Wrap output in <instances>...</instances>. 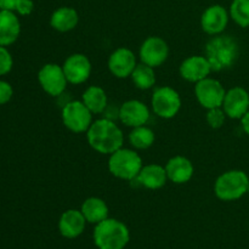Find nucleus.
<instances>
[{
  "label": "nucleus",
  "instance_id": "1",
  "mask_svg": "<svg viewBox=\"0 0 249 249\" xmlns=\"http://www.w3.org/2000/svg\"><path fill=\"white\" fill-rule=\"evenodd\" d=\"M87 139L91 148L102 155H112L124 142L123 131L114 122L107 118L92 122L87 131Z\"/></svg>",
  "mask_w": 249,
  "mask_h": 249
},
{
  "label": "nucleus",
  "instance_id": "2",
  "mask_svg": "<svg viewBox=\"0 0 249 249\" xmlns=\"http://www.w3.org/2000/svg\"><path fill=\"white\" fill-rule=\"evenodd\" d=\"M240 53L238 44L230 36H213L206 45V57L211 63L212 70H228L236 62Z\"/></svg>",
  "mask_w": 249,
  "mask_h": 249
},
{
  "label": "nucleus",
  "instance_id": "3",
  "mask_svg": "<svg viewBox=\"0 0 249 249\" xmlns=\"http://www.w3.org/2000/svg\"><path fill=\"white\" fill-rule=\"evenodd\" d=\"M92 237L99 249H124L130 240V232L124 223L107 218L96 224Z\"/></svg>",
  "mask_w": 249,
  "mask_h": 249
},
{
  "label": "nucleus",
  "instance_id": "4",
  "mask_svg": "<svg viewBox=\"0 0 249 249\" xmlns=\"http://www.w3.org/2000/svg\"><path fill=\"white\" fill-rule=\"evenodd\" d=\"M249 178L243 170H229L219 175L214 182V194L225 202L236 201L247 194Z\"/></svg>",
  "mask_w": 249,
  "mask_h": 249
},
{
  "label": "nucleus",
  "instance_id": "5",
  "mask_svg": "<svg viewBox=\"0 0 249 249\" xmlns=\"http://www.w3.org/2000/svg\"><path fill=\"white\" fill-rule=\"evenodd\" d=\"M142 167V160L134 150L121 147L109 155L108 170L118 179L135 180Z\"/></svg>",
  "mask_w": 249,
  "mask_h": 249
},
{
  "label": "nucleus",
  "instance_id": "6",
  "mask_svg": "<svg viewBox=\"0 0 249 249\" xmlns=\"http://www.w3.org/2000/svg\"><path fill=\"white\" fill-rule=\"evenodd\" d=\"M62 122L73 133H87L92 124V113L83 101H70L62 108Z\"/></svg>",
  "mask_w": 249,
  "mask_h": 249
},
{
  "label": "nucleus",
  "instance_id": "7",
  "mask_svg": "<svg viewBox=\"0 0 249 249\" xmlns=\"http://www.w3.org/2000/svg\"><path fill=\"white\" fill-rule=\"evenodd\" d=\"M151 105L155 114L163 119H170L174 118L181 108V99L175 89L162 87L153 91Z\"/></svg>",
  "mask_w": 249,
  "mask_h": 249
},
{
  "label": "nucleus",
  "instance_id": "8",
  "mask_svg": "<svg viewBox=\"0 0 249 249\" xmlns=\"http://www.w3.org/2000/svg\"><path fill=\"white\" fill-rule=\"evenodd\" d=\"M38 80L44 91L53 97L62 95L68 83L62 66L56 63L44 65L38 72Z\"/></svg>",
  "mask_w": 249,
  "mask_h": 249
},
{
  "label": "nucleus",
  "instance_id": "9",
  "mask_svg": "<svg viewBox=\"0 0 249 249\" xmlns=\"http://www.w3.org/2000/svg\"><path fill=\"white\" fill-rule=\"evenodd\" d=\"M195 94L202 107L211 109L223 106L226 91L219 80L207 77L201 82L196 83Z\"/></svg>",
  "mask_w": 249,
  "mask_h": 249
},
{
  "label": "nucleus",
  "instance_id": "10",
  "mask_svg": "<svg viewBox=\"0 0 249 249\" xmlns=\"http://www.w3.org/2000/svg\"><path fill=\"white\" fill-rule=\"evenodd\" d=\"M141 62L156 68L162 66L169 56V46L160 36H148L140 46Z\"/></svg>",
  "mask_w": 249,
  "mask_h": 249
},
{
  "label": "nucleus",
  "instance_id": "11",
  "mask_svg": "<svg viewBox=\"0 0 249 249\" xmlns=\"http://www.w3.org/2000/svg\"><path fill=\"white\" fill-rule=\"evenodd\" d=\"M66 78L71 84H83L91 73V62L84 53H73L68 56L62 65Z\"/></svg>",
  "mask_w": 249,
  "mask_h": 249
},
{
  "label": "nucleus",
  "instance_id": "12",
  "mask_svg": "<svg viewBox=\"0 0 249 249\" xmlns=\"http://www.w3.org/2000/svg\"><path fill=\"white\" fill-rule=\"evenodd\" d=\"M221 107H223L226 117L232 119H241L249 109L248 91L241 87L232 88L226 91Z\"/></svg>",
  "mask_w": 249,
  "mask_h": 249
},
{
  "label": "nucleus",
  "instance_id": "13",
  "mask_svg": "<svg viewBox=\"0 0 249 249\" xmlns=\"http://www.w3.org/2000/svg\"><path fill=\"white\" fill-rule=\"evenodd\" d=\"M135 53L128 48H118L111 53L108 58V70L114 77L124 78L130 77L136 67Z\"/></svg>",
  "mask_w": 249,
  "mask_h": 249
},
{
  "label": "nucleus",
  "instance_id": "14",
  "mask_svg": "<svg viewBox=\"0 0 249 249\" xmlns=\"http://www.w3.org/2000/svg\"><path fill=\"white\" fill-rule=\"evenodd\" d=\"M118 117L124 125L136 128L147 123L150 119V109L139 100H129L121 106Z\"/></svg>",
  "mask_w": 249,
  "mask_h": 249
},
{
  "label": "nucleus",
  "instance_id": "15",
  "mask_svg": "<svg viewBox=\"0 0 249 249\" xmlns=\"http://www.w3.org/2000/svg\"><path fill=\"white\" fill-rule=\"evenodd\" d=\"M229 23V12L221 5L207 7L201 17V27L209 36H218L225 31Z\"/></svg>",
  "mask_w": 249,
  "mask_h": 249
},
{
  "label": "nucleus",
  "instance_id": "16",
  "mask_svg": "<svg viewBox=\"0 0 249 249\" xmlns=\"http://www.w3.org/2000/svg\"><path fill=\"white\" fill-rule=\"evenodd\" d=\"M211 63L206 56H190L180 65V75L190 83H198L208 77L212 72Z\"/></svg>",
  "mask_w": 249,
  "mask_h": 249
},
{
  "label": "nucleus",
  "instance_id": "17",
  "mask_svg": "<svg viewBox=\"0 0 249 249\" xmlns=\"http://www.w3.org/2000/svg\"><path fill=\"white\" fill-rule=\"evenodd\" d=\"M87 223L82 211L68 209L58 220V231L66 238H77L84 232Z\"/></svg>",
  "mask_w": 249,
  "mask_h": 249
},
{
  "label": "nucleus",
  "instance_id": "18",
  "mask_svg": "<svg viewBox=\"0 0 249 249\" xmlns=\"http://www.w3.org/2000/svg\"><path fill=\"white\" fill-rule=\"evenodd\" d=\"M165 172H167L168 180L180 185L189 182L192 179L195 168L189 158L184 156H175L167 162Z\"/></svg>",
  "mask_w": 249,
  "mask_h": 249
},
{
  "label": "nucleus",
  "instance_id": "19",
  "mask_svg": "<svg viewBox=\"0 0 249 249\" xmlns=\"http://www.w3.org/2000/svg\"><path fill=\"white\" fill-rule=\"evenodd\" d=\"M21 23L14 11L0 10V45L9 46L18 39Z\"/></svg>",
  "mask_w": 249,
  "mask_h": 249
},
{
  "label": "nucleus",
  "instance_id": "20",
  "mask_svg": "<svg viewBox=\"0 0 249 249\" xmlns=\"http://www.w3.org/2000/svg\"><path fill=\"white\" fill-rule=\"evenodd\" d=\"M167 172L165 167H162L160 164H147L142 167L139 175L136 177V181L141 186L146 187L150 190H158L162 189L167 184Z\"/></svg>",
  "mask_w": 249,
  "mask_h": 249
},
{
  "label": "nucleus",
  "instance_id": "21",
  "mask_svg": "<svg viewBox=\"0 0 249 249\" xmlns=\"http://www.w3.org/2000/svg\"><path fill=\"white\" fill-rule=\"evenodd\" d=\"M79 22V15L73 7L62 6L53 12L50 17V24L55 31L65 33L77 27Z\"/></svg>",
  "mask_w": 249,
  "mask_h": 249
},
{
  "label": "nucleus",
  "instance_id": "22",
  "mask_svg": "<svg viewBox=\"0 0 249 249\" xmlns=\"http://www.w3.org/2000/svg\"><path fill=\"white\" fill-rule=\"evenodd\" d=\"M83 215L90 224H99L108 218V207L104 199L99 197H89L82 204Z\"/></svg>",
  "mask_w": 249,
  "mask_h": 249
},
{
  "label": "nucleus",
  "instance_id": "23",
  "mask_svg": "<svg viewBox=\"0 0 249 249\" xmlns=\"http://www.w3.org/2000/svg\"><path fill=\"white\" fill-rule=\"evenodd\" d=\"M82 101L91 111L92 114L102 113V112L106 111L107 106H108L106 91L102 88L96 87V85H91L85 90Z\"/></svg>",
  "mask_w": 249,
  "mask_h": 249
},
{
  "label": "nucleus",
  "instance_id": "24",
  "mask_svg": "<svg viewBox=\"0 0 249 249\" xmlns=\"http://www.w3.org/2000/svg\"><path fill=\"white\" fill-rule=\"evenodd\" d=\"M130 78L138 89L148 90L156 84L155 68L141 62L140 65H136Z\"/></svg>",
  "mask_w": 249,
  "mask_h": 249
},
{
  "label": "nucleus",
  "instance_id": "25",
  "mask_svg": "<svg viewBox=\"0 0 249 249\" xmlns=\"http://www.w3.org/2000/svg\"><path fill=\"white\" fill-rule=\"evenodd\" d=\"M129 141L131 146L138 150H147L155 142V133L145 125L136 126L129 134Z\"/></svg>",
  "mask_w": 249,
  "mask_h": 249
},
{
  "label": "nucleus",
  "instance_id": "26",
  "mask_svg": "<svg viewBox=\"0 0 249 249\" xmlns=\"http://www.w3.org/2000/svg\"><path fill=\"white\" fill-rule=\"evenodd\" d=\"M230 17L242 28L249 27V0H233L230 6Z\"/></svg>",
  "mask_w": 249,
  "mask_h": 249
},
{
  "label": "nucleus",
  "instance_id": "27",
  "mask_svg": "<svg viewBox=\"0 0 249 249\" xmlns=\"http://www.w3.org/2000/svg\"><path fill=\"white\" fill-rule=\"evenodd\" d=\"M225 112H224L223 107H216V108H211L207 112V123L211 128L219 129L223 126L224 122H225Z\"/></svg>",
  "mask_w": 249,
  "mask_h": 249
},
{
  "label": "nucleus",
  "instance_id": "28",
  "mask_svg": "<svg viewBox=\"0 0 249 249\" xmlns=\"http://www.w3.org/2000/svg\"><path fill=\"white\" fill-rule=\"evenodd\" d=\"M12 66H14V60L11 53L5 46L0 45V75L7 74L12 70Z\"/></svg>",
  "mask_w": 249,
  "mask_h": 249
},
{
  "label": "nucleus",
  "instance_id": "29",
  "mask_svg": "<svg viewBox=\"0 0 249 249\" xmlns=\"http://www.w3.org/2000/svg\"><path fill=\"white\" fill-rule=\"evenodd\" d=\"M12 95H14V89L10 83L0 80V105L7 104L11 100Z\"/></svg>",
  "mask_w": 249,
  "mask_h": 249
},
{
  "label": "nucleus",
  "instance_id": "30",
  "mask_svg": "<svg viewBox=\"0 0 249 249\" xmlns=\"http://www.w3.org/2000/svg\"><path fill=\"white\" fill-rule=\"evenodd\" d=\"M33 9H34L33 0H18L15 11L18 12L21 16H28V15L32 14Z\"/></svg>",
  "mask_w": 249,
  "mask_h": 249
},
{
  "label": "nucleus",
  "instance_id": "31",
  "mask_svg": "<svg viewBox=\"0 0 249 249\" xmlns=\"http://www.w3.org/2000/svg\"><path fill=\"white\" fill-rule=\"evenodd\" d=\"M18 0H0V10L6 11H15Z\"/></svg>",
  "mask_w": 249,
  "mask_h": 249
},
{
  "label": "nucleus",
  "instance_id": "32",
  "mask_svg": "<svg viewBox=\"0 0 249 249\" xmlns=\"http://www.w3.org/2000/svg\"><path fill=\"white\" fill-rule=\"evenodd\" d=\"M241 124H242V128L245 130V133L249 135V109L247 111V113L241 118Z\"/></svg>",
  "mask_w": 249,
  "mask_h": 249
}]
</instances>
